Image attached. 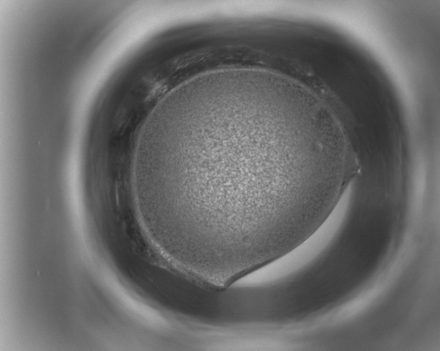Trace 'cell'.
<instances>
[{
    "label": "cell",
    "mask_w": 440,
    "mask_h": 351,
    "mask_svg": "<svg viewBox=\"0 0 440 351\" xmlns=\"http://www.w3.org/2000/svg\"><path fill=\"white\" fill-rule=\"evenodd\" d=\"M194 120L189 151L149 176L157 194L177 193L189 243L266 265L324 222L340 175L286 105L258 100L212 107Z\"/></svg>",
    "instance_id": "1"
}]
</instances>
